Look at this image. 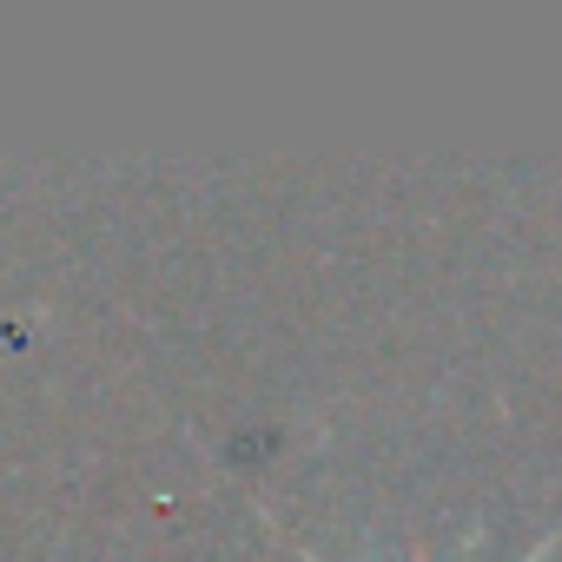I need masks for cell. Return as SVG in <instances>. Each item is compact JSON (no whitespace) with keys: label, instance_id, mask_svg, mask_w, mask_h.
Returning a JSON list of instances; mask_svg holds the SVG:
<instances>
[{"label":"cell","instance_id":"cell-1","mask_svg":"<svg viewBox=\"0 0 562 562\" xmlns=\"http://www.w3.org/2000/svg\"><path fill=\"white\" fill-rule=\"evenodd\" d=\"M555 542H562V522H555V529H549V536H542V542H536V549H529V555H516V562H542V555H549V549H555ZM299 555H305V562H325V555H318V549H299Z\"/></svg>","mask_w":562,"mask_h":562}]
</instances>
